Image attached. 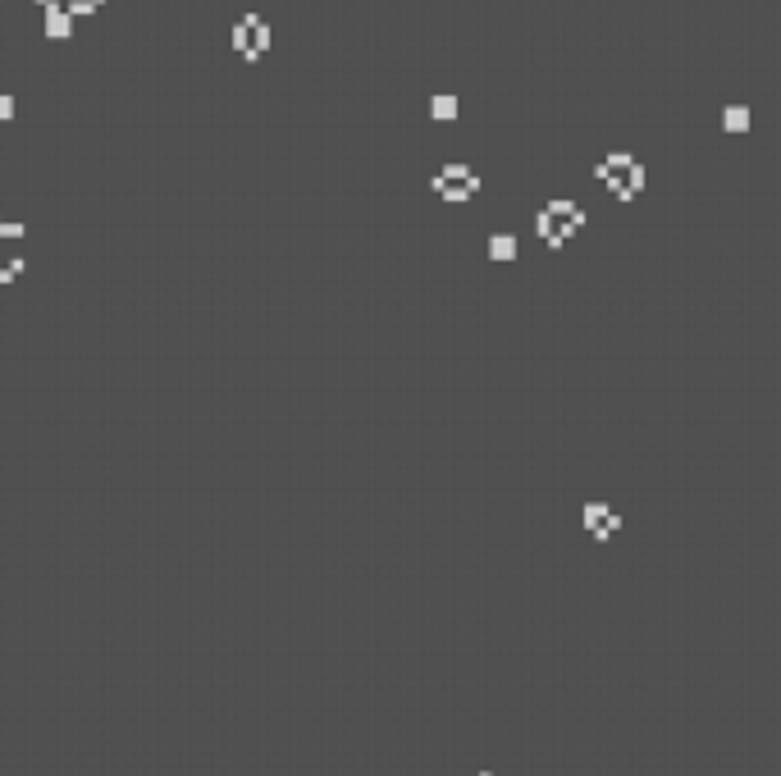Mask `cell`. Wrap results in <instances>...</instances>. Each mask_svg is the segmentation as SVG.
I'll return each instance as SVG.
<instances>
[{
  "label": "cell",
  "mask_w": 781,
  "mask_h": 776,
  "mask_svg": "<svg viewBox=\"0 0 781 776\" xmlns=\"http://www.w3.org/2000/svg\"><path fill=\"white\" fill-rule=\"evenodd\" d=\"M270 23H265V14H256V9H247V14H238L234 18V32H229V46H234V55L243 64H260L270 55Z\"/></svg>",
  "instance_id": "obj_3"
},
{
  "label": "cell",
  "mask_w": 781,
  "mask_h": 776,
  "mask_svg": "<svg viewBox=\"0 0 781 776\" xmlns=\"http://www.w3.org/2000/svg\"><path fill=\"white\" fill-rule=\"evenodd\" d=\"M722 128L727 133H749V110L745 105H727V110H722Z\"/></svg>",
  "instance_id": "obj_6"
},
{
  "label": "cell",
  "mask_w": 781,
  "mask_h": 776,
  "mask_svg": "<svg viewBox=\"0 0 781 776\" xmlns=\"http://www.w3.org/2000/svg\"><path fill=\"white\" fill-rule=\"evenodd\" d=\"M430 192H434L439 201H448V206H461V201H471V197L480 192V174L471 169V164L452 160V164H443V169H434Z\"/></svg>",
  "instance_id": "obj_4"
},
{
  "label": "cell",
  "mask_w": 781,
  "mask_h": 776,
  "mask_svg": "<svg viewBox=\"0 0 781 776\" xmlns=\"http://www.w3.org/2000/svg\"><path fill=\"white\" fill-rule=\"evenodd\" d=\"M5 119H14V101H9V96H0V123Z\"/></svg>",
  "instance_id": "obj_9"
},
{
  "label": "cell",
  "mask_w": 781,
  "mask_h": 776,
  "mask_svg": "<svg viewBox=\"0 0 781 776\" xmlns=\"http://www.w3.org/2000/svg\"><path fill=\"white\" fill-rule=\"evenodd\" d=\"M489 256L494 260H512L516 256V238L512 233H494V238H489Z\"/></svg>",
  "instance_id": "obj_7"
},
{
  "label": "cell",
  "mask_w": 781,
  "mask_h": 776,
  "mask_svg": "<svg viewBox=\"0 0 781 776\" xmlns=\"http://www.w3.org/2000/svg\"><path fill=\"white\" fill-rule=\"evenodd\" d=\"M585 530H590L594 539H612L617 535V516H612V507L607 502H585Z\"/></svg>",
  "instance_id": "obj_5"
},
{
  "label": "cell",
  "mask_w": 781,
  "mask_h": 776,
  "mask_svg": "<svg viewBox=\"0 0 781 776\" xmlns=\"http://www.w3.org/2000/svg\"><path fill=\"white\" fill-rule=\"evenodd\" d=\"M430 110H434V119H457V96H434Z\"/></svg>",
  "instance_id": "obj_8"
},
{
  "label": "cell",
  "mask_w": 781,
  "mask_h": 776,
  "mask_svg": "<svg viewBox=\"0 0 781 776\" xmlns=\"http://www.w3.org/2000/svg\"><path fill=\"white\" fill-rule=\"evenodd\" d=\"M37 5H42V9H51V5H64V0H37Z\"/></svg>",
  "instance_id": "obj_10"
},
{
  "label": "cell",
  "mask_w": 781,
  "mask_h": 776,
  "mask_svg": "<svg viewBox=\"0 0 781 776\" xmlns=\"http://www.w3.org/2000/svg\"><path fill=\"white\" fill-rule=\"evenodd\" d=\"M594 178H599L617 201H635L644 192V164L635 160L631 151H612L594 164Z\"/></svg>",
  "instance_id": "obj_2"
},
{
  "label": "cell",
  "mask_w": 781,
  "mask_h": 776,
  "mask_svg": "<svg viewBox=\"0 0 781 776\" xmlns=\"http://www.w3.org/2000/svg\"><path fill=\"white\" fill-rule=\"evenodd\" d=\"M585 206L581 201H571V197H548L544 206L535 210V238L544 242L548 251H562L567 242L576 238V233L585 229Z\"/></svg>",
  "instance_id": "obj_1"
}]
</instances>
